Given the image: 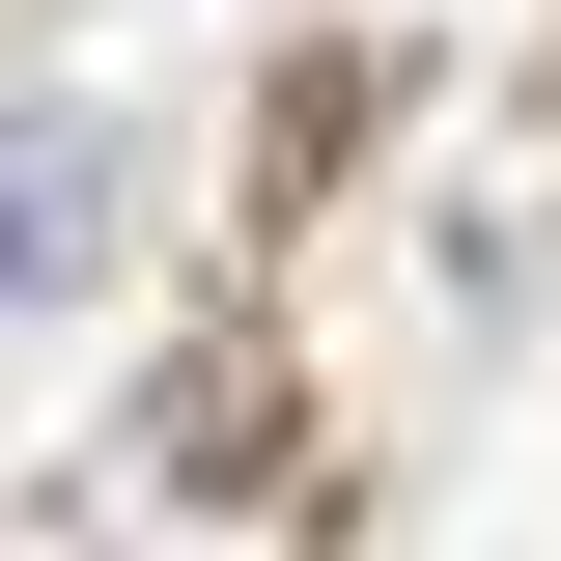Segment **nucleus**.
Listing matches in <instances>:
<instances>
[{
	"label": "nucleus",
	"mask_w": 561,
	"mask_h": 561,
	"mask_svg": "<svg viewBox=\"0 0 561 561\" xmlns=\"http://www.w3.org/2000/svg\"><path fill=\"white\" fill-rule=\"evenodd\" d=\"M113 225H140V140L113 113H0V309H84Z\"/></svg>",
	"instance_id": "1"
}]
</instances>
